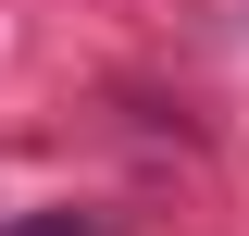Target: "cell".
I'll use <instances>...</instances> for the list:
<instances>
[{
    "label": "cell",
    "instance_id": "cell-1",
    "mask_svg": "<svg viewBox=\"0 0 249 236\" xmlns=\"http://www.w3.org/2000/svg\"><path fill=\"white\" fill-rule=\"evenodd\" d=\"M0 236H112L100 211H25V224H0Z\"/></svg>",
    "mask_w": 249,
    "mask_h": 236
}]
</instances>
